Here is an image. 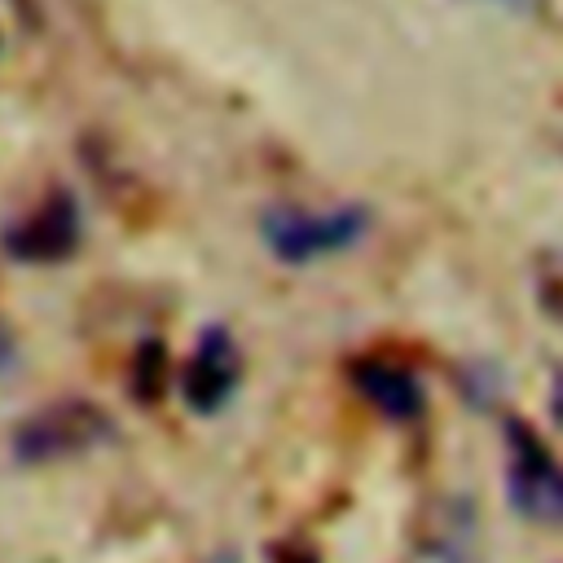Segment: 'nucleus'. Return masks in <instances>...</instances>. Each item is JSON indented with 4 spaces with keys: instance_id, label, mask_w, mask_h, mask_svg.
<instances>
[{
    "instance_id": "f257e3e1",
    "label": "nucleus",
    "mask_w": 563,
    "mask_h": 563,
    "mask_svg": "<svg viewBox=\"0 0 563 563\" xmlns=\"http://www.w3.org/2000/svg\"><path fill=\"white\" fill-rule=\"evenodd\" d=\"M114 435H119V427L97 400L66 396V400H53V405H40L35 413H26L13 427L9 449L22 466H44V462L84 457V453L110 444Z\"/></svg>"
},
{
    "instance_id": "f03ea898",
    "label": "nucleus",
    "mask_w": 563,
    "mask_h": 563,
    "mask_svg": "<svg viewBox=\"0 0 563 563\" xmlns=\"http://www.w3.org/2000/svg\"><path fill=\"white\" fill-rule=\"evenodd\" d=\"M369 233V207L343 202L330 211H308V207H268L260 216V238L282 264H317L325 255L352 251Z\"/></svg>"
},
{
    "instance_id": "7ed1b4c3",
    "label": "nucleus",
    "mask_w": 563,
    "mask_h": 563,
    "mask_svg": "<svg viewBox=\"0 0 563 563\" xmlns=\"http://www.w3.org/2000/svg\"><path fill=\"white\" fill-rule=\"evenodd\" d=\"M506 497L528 523L563 528V462L523 422L506 418Z\"/></svg>"
},
{
    "instance_id": "20e7f679",
    "label": "nucleus",
    "mask_w": 563,
    "mask_h": 563,
    "mask_svg": "<svg viewBox=\"0 0 563 563\" xmlns=\"http://www.w3.org/2000/svg\"><path fill=\"white\" fill-rule=\"evenodd\" d=\"M79 238H84V216L75 194L53 189L40 198L35 211H26L0 233V251L18 264H62L79 251Z\"/></svg>"
},
{
    "instance_id": "39448f33",
    "label": "nucleus",
    "mask_w": 563,
    "mask_h": 563,
    "mask_svg": "<svg viewBox=\"0 0 563 563\" xmlns=\"http://www.w3.org/2000/svg\"><path fill=\"white\" fill-rule=\"evenodd\" d=\"M238 378H242V356H238V343L224 325H207L194 343V356L185 365V378H180V391H185V405L202 418L220 413L229 405V396L238 391Z\"/></svg>"
},
{
    "instance_id": "423d86ee",
    "label": "nucleus",
    "mask_w": 563,
    "mask_h": 563,
    "mask_svg": "<svg viewBox=\"0 0 563 563\" xmlns=\"http://www.w3.org/2000/svg\"><path fill=\"white\" fill-rule=\"evenodd\" d=\"M347 378L352 387L387 418V422H413L422 418L427 409V391H422V378L400 365V361H387V356H356L347 365Z\"/></svg>"
},
{
    "instance_id": "0eeeda50",
    "label": "nucleus",
    "mask_w": 563,
    "mask_h": 563,
    "mask_svg": "<svg viewBox=\"0 0 563 563\" xmlns=\"http://www.w3.org/2000/svg\"><path fill=\"white\" fill-rule=\"evenodd\" d=\"M163 374H167V352L158 339H141L136 343V356H132V396L141 405L158 400L163 391Z\"/></svg>"
},
{
    "instance_id": "6e6552de",
    "label": "nucleus",
    "mask_w": 563,
    "mask_h": 563,
    "mask_svg": "<svg viewBox=\"0 0 563 563\" xmlns=\"http://www.w3.org/2000/svg\"><path fill=\"white\" fill-rule=\"evenodd\" d=\"M541 308L563 317V255H550L545 260V273H541Z\"/></svg>"
},
{
    "instance_id": "1a4fd4ad",
    "label": "nucleus",
    "mask_w": 563,
    "mask_h": 563,
    "mask_svg": "<svg viewBox=\"0 0 563 563\" xmlns=\"http://www.w3.org/2000/svg\"><path fill=\"white\" fill-rule=\"evenodd\" d=\"M488 4H497L506 13H541L545 9V0H488Z\"/></svg>"
},
{
    "instance_id": "9d476101",
    "label": "nucleus",
    "mask_w": 563,
    "mask_h": 563,
    "mask_svg": "<svg viewBox=\"0 0 563 563\" xmlns=\"http://www.w3.org/2000/svg\"><path fill=\"white\" fill-rule=\"evenodd\" d=\"M13 365V334H9V325L0 321V369H9Z\"/></svg>"
}]
</instances>
